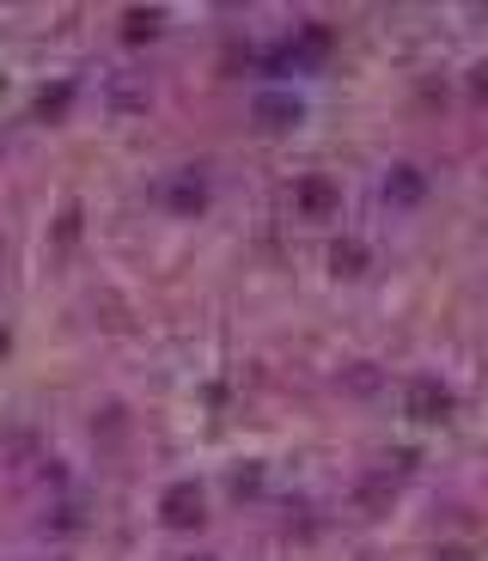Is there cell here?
<instances>
[{"mask_svg": "<svg viewBox=\"0 0 488 561\" xmlns=\"http://www.w3.org/2000/svg\"><path fill=\"white\" fill-rule=\"evenodd\" d=\"M166 525H171V531H190V525H202V494H195V489H171V494H166Z\"/></svg>", "mask_w": 488, "mask_h": 561, "instance_id": "1", "label": "cell"}, {"mask_svg": "<svg viewBox=\"0 0 488 561\" xmlns=\"http://www.w3.org/2000/svg\"><path fill=\"white\" fill-rule=\"evenodd\" d=\"M202 561H208V556H202Z\"/></svg>", "mask_w": 488, "mask_h": 561, "instance_id": "2", "label": "cell"}]
</instances>
